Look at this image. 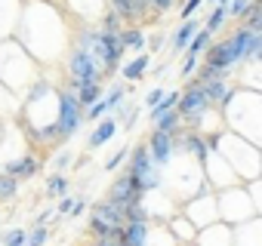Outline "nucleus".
<instances>
[{
    "mask_svg": "<svg viewBox=\"0 0 262 246\" xmlns=\"http://www.w3.org/2000/svg\"><path fill=\"white\" fill-rule=\"evenodd\" d=\"M65 191H68V176H62V173H53L50 176V182H47V197H65Z\"/></svg>",
    "mask_w": 262,
    "mask_h": 246,
    "instance_id": "21",
    "label": "nucleus"
},
{
    "mask_svg": "<svg viewBox=\"0 0 262 246\" xmlns=\"http://www.w3.org/2000/svg\"><path fill=\"white\" fill-rule=\"evenodd\" d=\"M253 4H256V0H231V4H228V16L244 19V16L253 10Z\"/></svg>",
    "mask_w": 262,
    "mask_h": 246,
    "instance_id": "26",
    "label": "nucleus"
},
{
    "mask_svg": "<svg viewBox=\"0 0 262 246\" xmlns=\"http://www.w3.org/2000/svg\"><path fill=\"white\" fill-rule=\"evenodd\" d=\"M47 237H50L47 225H34V228L28 231V240H25V246H43V243H47Z\"/></svg>",
    "mask_w": 262,
    "mask_h": 246,
    "instance_id": "25",
    "label": "nucleus"
},
{
    "mask_svg": "<svg viewBox=\"0 0 262 246\" xmlns=\"http://www.w3.org/2000/svg\"><path fill=\"white\" fill-rule=\"evenodd\" d=\"M74 95H77L80 108L86 111V108H93V105H96V102L102 99V86H99V83H86V86H80V89H77Z\"/></svg>",
    "mask_w": 262,
    "mask_h": 246,
    "instance_id": "18",
    "label": "nucleus"
},
{
    "mask_svg": "<svg viewBox=\"0 0 262 246\" xmlns=\"http://www.w3.org/2000/svg\"><path fill=\"white\" fill-rule=\"evenodd\" d=\"M133 7H136V16H139V22H145L148 16H155L158 10L148 4V0H133Z\"/></svg>",
    "mask_w": 262,
    "mask_h": 246,
    "instance_id": "31",
    "label": "nucleus"
},
{
    "mask_svg": "<svg viewBox=\"0 0 262 246\" xmlns=\"http://www.w3.org/2000/svg\"><path fill=\"white\" fill-rule=\"evenodd\" d=\"M182 114L173 108V111H167V114H161L158 120H151V130H158V133H170V136H179L182 133Z\"/></svg>",
    "mask_w": 262,
    "mask_h": 246,
    "instance_id": "13",
    "label": "nucleus"
},
{
    "mask_svg": "<svg viewBox=\"0 0 262 246\" xmlns=\"http://www.w3.org/2000/svg\"><path fill=\"white\" fill-rule=\"evenodd\" d=\"M111 13H114L123 25H139V16H136L133 0H111Z\"/></svg>",
    "mask_w": 262,
    "mask_h": 246,
    "instance_id": "16",
    "label": "nucleus"
},
{
    "mask_svg": "<svg viewBox=\"0 0 262 246\" xmlns=\"http://www.w3.org/2000/svg\"><path fill=\"white\" fill-rule=\"evenodd\" d=\"M37 169H40L37 157H31V154H28V157H19L16 163H10L4 173H7V176H13V179H34V176H37Z\"/></svg>",
    "mask_w": 262,
    "mask_h": 246,
    "instance_id": "14",
    "label": "nucleus"
},
{
    "mask_svg": "<svg viewBox=\"0 0 262 246\" xmlns=\"http://www.w3.org/2000/svg\"><path fill=\"white\" fill-rule=\"evenodd\" d=\"M90 234H93L96 240H117L120 228H114V225H108V222H99V218H93V215H90Z\"/></svg>",
    "mask_w": 262,
    "mask_h": 246,
    "instance_id": "19",
    "label": "nucleus"
},
{
    "mask_svg": "<svg viewBox=\"0 0 262 246\" xmlns=\"http://www.w3.org/2000/svg\"><path fill=\"white\" fill-rule=\"evenodd\" d=\"M210 43H213V34H210L207 28H201V31H198L194 37H191V43L185 46V53H188V56H198V59H201V56H204V53L210 50Z\"/></svg>",
    "mask_w": 262,
    "mask_h": 246,
    "instance_id": "17",
    "label": "nucleus"
},
{
    "mask_svg": "<svg viewBox=\"0 0 262 246\" xmlns=\"http://www.w3.org/2000/svg\"><path fill=\"white\" fill-rule=\"evenodd\" d=\"M213 102L207 99V92H204V86H198V83H188V89H182V99H179V105H176V111L182 114V123L185 127H198V117L210 108Z\"/></svg>",
    "mask_w": 262,
    "mask_h": 246,
    "instance_id": "5",
    "label": "nucleus"
},
{
    "mask_svg": "<svg viewBox=\"0 0 262 246\" xmlns=\"http://www.w3.org/2000/svg\"><path fill=\"white\" fill-rule=\"evenodd\" d=\"M198 68V56H188L185 53V62H182V77H191V71Z\"/></svg>",
    "mask_w": 262,
    "mask_h": 246,
    "instance_id": "32",
    "label": "nucleus"
},
{
    "mask_svg": "<svg viewBox=\"0 0 262 246\" xmlns=\"http://www.w3.org/2000/svg\"><path fill=\"white\" fill-rule=\"evenodd\" d=\"M126 160H129V151H126V148H120L117 154H111V157H108V163H105V169H108V173H114V169H117L120 163H126Z\"/></svg>",
    "mask_w": 262,
    "mask_h": 246,
    "instance_id": "30",
    "label": "nucleus"
},
{
    "mask_svg": "<svg viewBox=\"0 0 262 246\" xmlns=\"http://www.w3.org/2000/svg\"><path fill=\"white\" fill-rule=\"evenodd\" d=\"M133 179H139V185H142V191H155V188H161V182H164V176H161V166L151 160V154H148V145H139L136 151H129V169H126Z\"/></svg>",
    "mask_w": 262,
    "mask_h": 246,
    "instance_id": "3",
    "label": "nucleus"
},
{
    "mask_svg": "<svg viewBox=\"0 0 262 246\" xmlns=\"http://www.w3.org/2000/svg\"><path fill=\"white\" fill-rule=\"evenodd\" d=\"M47 222H50V209H43V212L37 215V222H34V225H47Z\"/></svg>",
    "mask_w": 262,
    "mask_h": 246,
    "instance_id": "37",
    "label": "nucleus"
},
{
    "mask_svg": "<svg viewBox=\"0 0 262 246\" xmlns=\"http://www.w3.org/2000/svg\"><path fill=\"white\" fill-rule=\"evenodd\" d=\"M86 120V111L80 108V102H77V95L71 92V89H65V92H59V120H56V127H59V139L65 142V139H71L77 130H80V123Z\"/></svg>",
    "mask_w": 262,
    "mask_h": 246,
    "instance_id": "4",
    "label": "nucleus"
},
{
    "mask_svg": "<svg viewBox=\"0 0 262 246\" xmlns=\"http://www.w3.org/2000/svg\"><path fill=\"white\" fill-rule=\"evenodd\" d=\"M123 99H126V86H123V83H114V86L105 92V102H108V108H111V111H114V108H120V102H123Z\"/></svg>",
    "mask_w": 262,
    "mask_h": 246,
    "instance_id": "24",
    "label": "nucleus"
},
{
    "mask_svg": "<svg viewBox=\"0 0 262 246\" xmlns=\"http://www.w3.org/2000/svg\"><path fill=\"white\" fill-rule=\"evenodd\" d=\"M16 191H19V179H13V176H7V173H0V200H13L16 197Z\"/></svg>",
    "mask_w": 262,
    "mask_h": 246,
    "instance_id": "23",
    "label": "nucleus"
},
{
    "mask_svg": "<svg viewBox=\"0 0 262 246\" xmlns=\"http://www.w3.org/2000/svg\"><path fill=\"white\" fill-rule=\"evenodd\" d=\"M225 19H228V7H213V13H210V19L204 22V28H207L210 34H216V31L225 25Z\"/></svg>",
    "mask_w": 262,
    "mask_h": 246,
    "instance_id": "22",
    "label": "nucleus"
},
{
    "mask_svg": "<svg viewBox=\"0 0 262 246\" xmlns=\"http://www.w3.org/2000/svg\"><path fill=\"white\" fill-rule=\"evenodd\" d=\"M108 111H111V108H108V102H105V95H102L93 108H86V120H99V117H102V114H108Z\"/></svg>",
    "mask_w": 262,
    "mask_h": 246,
    "instance_id": "29",
    "label": "nucleus"
},
{
    "mask_svg": "<svg viewBox=\"0 0 262 246\" xmlns=\"http://www.w3.org/2000/svg\"><path fill=\"white\" fill-rule=\"evenodd\" d=\"M99 28H102V31H111V34H120V31H123L126 25H123V22H120V19H117V16H114V13L108 10V13H105V19L99 22Z\"/></svg>",
    "mask_w": 262,
    "mask_h": 246,
    "instance_id": "27",
    "label": "nucleus"
},
{
    "mask_svg": "<svg viewBox=\"0 0 262 246\" xmlns=\"http://www.w3.org/2000/svg\"><path fill=\"white\" fill-rule=\"evenodd\" d=\"M201 4H204V0H188V4L179 10V13H182V19H191V16L198 13V7H201Z\"/></svg>",
    "mask_w": 262,
    "mask_h": 246,
    "instance_id": "34",
    "label": "nucleus"
},
{
    "mask_svg": "<svg viewBox=\"0 0 262 246\" xmlns=\"http://www.w3.org/2000/svg\"><path fill=\"white\" fill-rule=\"evenodd\" d=\"M117 40H120L123 53H142V50L148 46V37H145V31H142L139 25H126V28L117 34Z\"/></svg>",
    "mask_w": 262,
    "mask_h": 246,
    "instance_id": "10",
    "label": "nucleus"
},
{
    "mask_svg": "<svg viewBox=\"0 0 262 246\" xmlns=\"http://www.w3.org/2000/svg\"><path fill=\"white\" fill-rule=\"evenodd\" d=\"M102 80V68L99 62L90 56V50L83 43H74V50H68V89L77 92L86 83H99Z\"/></svg>",
    "mask_w": 262,
    "mask_h": 246,
    "instance_id": "2",
    "label": "nucleus"
},
{
    "mask_svg": "<svg viewBox=\"0 0 262 246\" xmlns=\"http://www.w3.org/2000/svg\"><path fill=\"white\" fill-rule=\"evenodd\" d=\"M179 99H182V92H179V89H173V92H167V95H164V99H161V102H158V105L151 108V114H148V117H151V120H158L161 114H167V111H173V108L179 105Z\"/></svg>",
    "mask_w": 262,
    "mask_h": 246,
    "instance_id": "20",
    "label": "nucleus"
},
{
    "mask_svg": "<svg viewBox=\"0 0 262 246\" xmlns=\"http://www.w3.org/2000/svg\"><path fill=\"white\" fill-rule=\"evenodd\" d=\"M201 25H204V22H198L194 16H191V19H182V25H176V31H173V37H170V46H173V56H176V53H182V50H185V46L191 43V37H194V34L201 31Z\"/></svg>",
    "mask_w": 262,
    "mask_h": 246,
    "instance_id": "8",
    "label": "nucleus"
},
{
    "mask_svg": "<svg viewBox=\"0 0 262 246\" xmlns=\"http://www.w3.org/2000/svg\"><path fill=\"white\" fill-rule=\"evenodd\" d=\"M145 145H148L151 160H155L158 166H164V163L173 160V154H176V148H179V136H170V133H158V130H151Z\"/></svg>",
    "mask_w": 262,
    "mask_h": 246,
    "instance_id": "7",
    "label": "nucleus"
},
{
    "mask_svg": "<svg viewBox=\"0 0 262 246\" xmlns=\"http://www.w3.org/2000/svg\"><path fill=\"white\" fill-rule=\"evenodd\" d=\"M71 209H74V197H68V194H65V197L59 200V212H62V215H68Z\"/></svg>",
    "mask_w": 262,
    "mask_h": 246,
    "instance_id": "36",
    "label": "nucleus"
},
{
    "mask_svg": "<svg viewBox=\"0 0 262 246\" xmlns=\"http://www.w3.org/2000/svg\"><path fill=\"white\" fill-rule=\"evenodd\" d=\"M25 240H28L25 228H13V231L4 234V246H25Z\"/></svg>",
    "mask_w": 262,
    "mask_h": 246,
    "instance_id": "28",
    "label": "nucleus"
},
{
    "mask_svg": "<svg viewBox=\"0 0 262 246\" xmlns=\"http://www.w3.org/2000/svg\"><path fill=\"white\" fill-rule=\"evenodd\" d=\"M148 4H151L158 13H167V10H173V7H176V0H148Z\"/></svg>",
    "mask_w": 262,
    "mask_h": 246,
    "instance_id": "35",
    "label": "nucleus"
},
{
    "mask_svg": "<svg viewBox=\"0 0 262 246\" xmlns=\"http://www.w3.org/2000/svg\"><path fill=\"white\" fill-rule=\"evenodd\" d=\"M77 43H83V46L90 50V56L99 62V68H102V77L117 71V65H120V59H123V46H120L117 34H111V31H102V28H83Z\"/></svg>",
    "mask_w": 262,
    "mask_h": 246,
    "instance_id": "1",
    "label": "nucleus"
},
{
    "mask_svg": "<svg viewBox=\"0 0 262 246\" xmlns=\"http://www.w3.org/2000/svg\"><path fill=\"white\" fill-rule=\"evenodd\" d=\"M114 133H117V120H114V117H102L99 127H96V130L90 133V139H86V148H90V151H99L105 142L114 139Z\"/></svg>",
    "mask_w": 262,
    "mask_h": 246,
    "instance_id": "9",
    "label": "nucleus"
},
{
    "mask_svg": "<svg viewBox=\"0 0 262 246\" xmlns=\"http://www.w3.org/2000/svg\"><path fill=\"white\" fill-rule=\"evenodd\" d=\"M148 65H151V59L145 56V53H139L136 59H129L126 65H123V80H129V83H136V80H142V74L148 71Z\"/></svg>",
    "mask_w": 262,
    "mask_h": 246,
    "instance_id": "15",
    "label": "nucleus"
},
{
    "mask_svg": "<svg viewBox=\"0 0 262 246\" xmlns=\"http://www.w3.org/2000/svg\"><path fill=\"white\" fill-rule=\"evenodd\" d=\"M182 148L188 151V157H194V160H207L213 145H210L204 136H198V133H185V136H182Z\"/></svg>",
    "mask_w": 262,
    "mask_h": 246,
    "instance_id": "12",
    "label": "nucleus"
},
{
    "mask_svg": "<svg viewBox=\"0 0 262 246\" xmlns=\"http://www.w3.org/2000/svg\"><path fill=\"white\" fill-rule=\"evenodd\" d=\"M96 246H120L117 240H96Z\"/></svg>",
    "mask_w": 262,
    "mask_h": 246,
    "instance_id": "38",
    "label": "nucleus"
},
{
    "mask_svg": "<svg viewBox=\"0 0 262 246\" xmlns=\"http://www.w3.org/2000/svg\"><path fill=\"white\" fill-rule=\"evenodd\" d=\"M142 197H145V191H142L139 179H133L129 173L117 176V179H114V185H111V191H108V200H111L114 206H120L123 212H126L129 206L142 203Z\"/></svg>",
    "mask_w": 262,
    "mask_h": 246,
    "instance_id": "6",
    "label": "nucleus"
},
{
    "mask_svg": "<svg viewBox=\"0 0 262 246\" xmlns=\"http://www.w3.org/2000/svg\"><path fill=\"white\" fill-rule=\"evenodd\" d=\"M90 212H93V218L108 222V225H114V228H123V222H126V218H123V209H120V206H114L108 197H105V200H99V203H93V209H90Z\"/></svg>",
    "mask_w": 262,
    "mask_h": 246,
    "instance_id": "11",
    "label": "nucleus"
},
{
    "mask_svg": "<svg viewBox=\"0 0 262 246\" xmlns=\"http://www.w3.org/2000/svg\"><path fill=\"white\" fill-rule=\"evenodd\" d=\"M164 95H167V92H164V89H161V86H158V89H151V92H148V95H145V108H155V105H158V102H161V99H164Z\"/></svg>",
    "mask_w": 262,
    "mask_h": 246,
    "instance_id": "33",
    "label": "nucleus"
}]
</instances>
